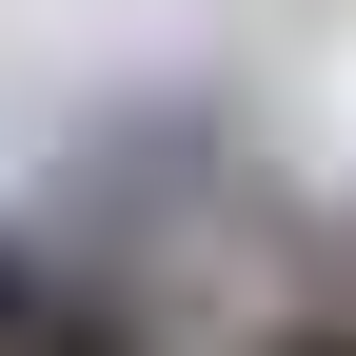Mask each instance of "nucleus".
Returning <instances> with one entry per match:
<instances>
[{
    "mask_svg": "<svg viewBox=\"0 0 356 356\" xmlns=\"http://www.w3.org/2000/svg\"><path fill=\"white\" fill-rule=\"evenodd\" d=\"M0 356H159V337H139V317H119V297H40V317H20V337H0Z\"/></svg>",
    "mask_w": 356,
    "mask_h": 356,
    "instance_id": "f257e3e1",
    "label": "nucleus"
},
{
    "mask_svg": "<svg viewBox=\"0 0 356 356\" xmlns=\"http://www.w3.org/2000/svg\"><path fill=\"white\" fill-rule=\"evenodd\" d=\"M40 297H60V257H40V238H0V337H20Z\"/></svg>",
    "mask_w": 356,
    "mask_h": 356,
    "instance_id": "f03ea898",
    "label": "nucleus"
},
{
    "mask_svg": "<svg viewBox=\"0 0 356 356\" xmlns=\"http://www.w3.org/2000/svg\"><path fill=\"white\" fill-rule=\"evenodd\" d=\"M277 356H356V317H297V337H277Z\"/></svg>",
    "mask_w": 356,
    "mask_h": 356,
    "instance_id": "7ed1b4c3",
    "label": "nucleus"
}]
</instances>
